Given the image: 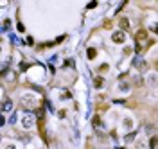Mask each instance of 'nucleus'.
Listing matches in <instances>:
<instances>
[{"mask_svg": "<svg viewBox=\"0 0 158 149\" xmlns=\"http://www.w3.org/2000/svg\"><path fill=\"white\" fill-rule=\"evenodd\" d=\"M2 110H4V112H11V110H13V101L6 99V101H4V104H2Z\"/></svg>", "mask_w": 158, "mask_h": 149, "instance_id": "nucleus-5", "label": "nucleus"}, {"mask_svg": "<svg viewBox=\"0 0 158 149\" xmlns=\"http://www.w3.org/2000/svg\"><path fill=\"white\" fill-rule=\"evenodd\" d=\"M149 147H151V149L156 147V138H151V140H149Z\"/></svg>", "mask_w": 158, "mask_h": 149, "instance_id": "nucleus-14", "label": "nucleus"}, {"mask_svg": "<svg viewBox=\"0 0 158 149\" xmlns=\"http://www.w3.org/2000/svg\"><path fill=\"white\" fill-rule=\"evenodd\" d=\"M133 138H135V133H131V135H128V137H126V142H131Z\"/></svg>", "mask_w": 158, "mask_h": 149, "instance_id": "nucleus-19", "label": "nucleus"}, {"mask_svg": "<svg viewBox=\"0 0 158 149\" xmlns=\"http://www.w3.org/2000/svg\"><path fill=\"white\" fill-rule=\"evenodd\" d=\"M25 43H27V45H32V43H34V40H32V38H27Z\"/></svg>", "mask_w": 158, "mask_h": 149, "instance_id": "nucleus-22", "label": "nucleus"}, {"mask_svg": "<svg viewBox=\"0 0 158 149\" xmlns=\"http://www.w3.org/2000/svg\"><path fill=\"white\" fill-rule=\"evenodd\" d=\"M32 124H34V117H32V115H25V117H24V126H25V127H31Z\"/></svg>", "mask_w": 158, "mask_h": 149, "instance_id": "nucleus-4", "label": "nucleus"}, {"mask_svg": "<svg viewBox=\"0 0 158 149\" xmlns=\"http://www.w3.org/2000/svg\"><path fill=\"white\" fill-rule=\"evenodd\" d=\"M9 25H11V22H9V20H4V29H6V31L9 29Z\"/></svg>", "mask_w": 158, "mask_h": 149, "instance_id": "nucleus-15", "label": "nucleus"}, {"mask_svg": "<svg viewBox=\"0 0 158 149\" xmlns=\"http://www.w3.org/2000/svg\"><path fill=\"white\" fill-rule=\"evenodd\" d=\"M111 40L115 41V43H124V40H126V34L122 31H115L113 36H111Z\"/></svg>", "mask_w": 158, "mask_h": 149, "instance_id": "nucleus-1", "label": "nucleus"}, {"mask_svg": "<svg viewBox=\"0 0 158 149\" xmlns=\"http://www.w3.org/2000/svg\"><path fill=\"white\" fill-rule=\"evenodd\" d=\"M4 6H7V2H0V7H4Z\"/></svg>", "mask_w": 158, "mask_h": 149, "instance_id": "nucleus-26", "label": "nucleus"}, {"mask_svg": "<svg viewBox=\"0 0 158 149\" xmlns=\"http://www.w3.org/2000/svg\"><path fill=\"white\" fill-rule=\"evenodd\" d=\"M22 104H24V106H32L34 104V99H29V95H25L24 99H22Z\"/></svg>", "mask_w": 158, "mask_h": 149, "instance_id": "nucleus-8", "label": "nucleus"}, {"mask_svg": "<svg viewBox=\"0 0 158 149\" xmlns=\"http://www.w3.org/2000/svg\"><path fill=\"white\" fill-rule=\"evenodd\" d=\"M36 117H38V120L41 122V120H43V110H36Z\"/></svg>", "mask_w": 158, "mask_h": 149, "instance_id": "nucleus-11", "label": "nucleus"}, {"mask_svg": "<svg viewBox=\"0 0 158 149\" xmlns=\"http://www.w3.org/2000/svg\"><path fill=\"white\" fill-rule=\"evenodd\" d=\"M128 88H129V86H128V84H126V83H122V84H120V90H124V92H126Z\"/></svg>", "mask_w": 158, "mask_h": 149, "instance_id": "nucleus-20", "label": "nucleus"}, {"mask_svg": "<svg viewBox=\"0 0 158 149\" xmlns=\"http://www.w3.org/2000/svg\"><path fill=\"white\" fill-rule=\"evenodd\" d=\"M4 124H6V120H4V117H2V115H0V127H2Z\"/></svg>", "mask_w": 158, "mask_h": 149, "instance_id": "nucleus-24", "label": "nucleus"}, {"mask_svg": "<svg viewBox=\"0 0 158 149\" xmlns=\"http://www.w3.org/2000/svg\"><path fill=\"white\" fill-rule=\"evenodd\" d=\"M61 99H70V94L69 92H63V97Z\"/></svg>", "mask_w": 158, "mask_h": 149, "instance_id": "nucleus-21", "label": "nucleus"}, {"mask_svg": "<svg viewBox=\"0 0 158 149\" xmlns=\"http://www.w3.org/2000/svg\"><path fill=\"white\" fill-rule=\"evenodd\" d=\"M104 29H111V22H110V20H106V22H104Z\"/></svg>", "mask_w": 158, "mask_h": 149, "instance_id": "nucleus-16", "label": "nucleus"}, {"mask_svg": "<svg viewBox=\"0 0 158 149\" xmlns=\"http://www.w3.org/2000/svg\"><path fill=\"white\" fill-rule=\"evenodd\" d=\"M94 86H95V88H102V86H104V79H102V77H95V79H94Z\"/></svg>", "mask_w": 158, "mask_h": 149, "instance_id": "nucleus-6", "label": "nucleus"}, {"mask_svg": "<svg viewBox=\"0 0 158 149\" xmlns=\"http://www.w3.org/2000/svg\"><path fill=\"white\" fill-rule=\"evenodd\" d=\"M108 68H110V67H108V63H102V65L99 67V72H106Z\"/></svg>", "mask_w": 158, "mask_h": 149, "instance_id": "nucleus-12", "label": "nucleus"}, {"mask_svg": "<svg viewBox=\"0 0 158 149\" xmlns=\"http://www.w3.org/2000/svg\"><path fill=\"white\" fill-rule=\"evenodd\" d=\"M4 149H16V147H14V145H6Z\"/></svg>", "mask_w": 158, "mask_h": 149, "instance_id": "nucleus-25", "label": "nucleus"}, {"mask_svg": "<svg viewBox=\"0 0 158 149\" xmlns=\"http://www.w3.org/2000/svg\"><path fill=\"white\" fill-rule=\"evenodd\" d=\"M135 38H137V43H142V41H146V40H147V31H146V29H140Z\"/></svg>", "mask_w": 158, "mask_h": 149, "instance_id": "nucleus-2", "label": "nucleus"}, {"mask_svg": "<svg viewBox=\"0 0 158 149\" xmlns=\"http://www.w3.org/2000/svg\"><path fill=\"white\" fill-rule=\"evenodd\" d=\"M95 6H97V2H90V4H88V7H90V9H94Z\"/></svg>", "mask_w": 158, "mask_h": 149, "instance_id": "nucleus-23", "label": "nucleus"}, {"mask_svg": "<svg viewBox=\"0 0 158 149\" xmlns=\"http://www.w3.org/2000/svg\"><path fill=\"white\" fill-rule=\"evenodd\" d=\"M120 27H122V32H124L126 29H129V22H128L126 18H122V20H120Z\"/></svg>", "mask_w": 158, "mask_h": 149, "instance_id": "nucleus-9", "label": "nucleus"}, {"mask_svg": "<svg viewBox=\"0 0 158 149\" xmlns=\"http://www.w3.org/2000/svg\"><path fill=\"white\" fill-rule=\"evenodd\" d=\"M135 67H137L139 70H144V68H147V63L146 61H142V59H135V63H133Z\"/></svg>", "mask_w": 158, "mask_h": 149, "instance_id": "nucleus-3", "label": "nucleus"}, {"mask_svg": "<svg viewBox=\"0 0 158 149\" xmlns=\"http://www.w3.org/2000/svg\"><path fill=\"white\" fill-rule=\"evenodd\" d=\"M92 124H94V127H101V119H99V117H94Z\"/></svg>", "mask_w": 158, "mask_h": 149, "instance_id": "nucleus-10", "label": "nucleus"}, {"mask_svg": "<svg viewBox=\"0 0 158 149\" xmlns=\"http://www.w3.org/2000/svg\"><path fill=\"white\" fill-rule=\"evenodd\" d=\"M65 115H66V113H65V110H59V112H58V117H59V119H63Z\"/></svg>", "mask_w": 158, "mask_h": 149, "instance_id": "nucleus-17", "label": "nucleus"}, {"mask_svg": "<svg viewBox=\"0 0 158 149\" xmlns=\"http://www.w3.org/2000/svg\"><path fill=\"white\" fill-rule=\"evenodd\" d=\"M124 124H126V127H131V126H133V122H131L129 119H126V120H124Z\"/></svg>", "mask_w": 158, "mask_h": 149, "instance_id": "nucleus-18", "label": "nucleus"}, {"mask_svg": "<svg viewBox=\"0 0 158 149\" xmlns=\"http://www.w3.org/2000/svg\"><path fill=\"white\" fill-rule=\"evenodd\" d=\"M140 84H142V77L137 76V77H135V86H140Z\"/></svg>", "mask_w": 158, "mask_h": 149, "instance_id": "nucleus-13", "label": "nucleus"}, {"mask_svg": "<svg viewBox=\"0 0 158 149\" xmlns=\"http://www.w3.org/2000/svg\"><path fill=\"white\" fill-rule=\"evenodd\" d=\"M86 56H88V59H94V58L97 56V50H95L94 47H90V49L86 50Z\"/></svg>", "mask_w": 158, "mask_h": 149, "instance_id": "nucleus-7", "label": "nucleus"}]
</instances>
